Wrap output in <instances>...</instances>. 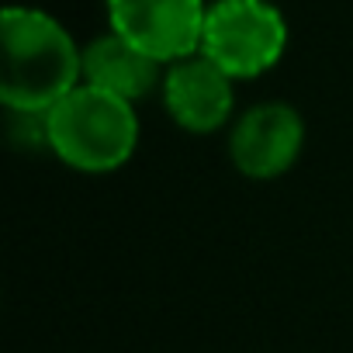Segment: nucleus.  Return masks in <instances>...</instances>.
Masks as SVG:
<instances>
[{"mask_svg": "<svg viewBox=\"0 0 353 353\" xmlns=\"http://www.w3.org/2000/svg\"><path fill=\"white\" fill-rule=\"evenodd\" d=\"M305 149V121L284 101H263L243 111L229 132V159L250 181L284 176Z\"/></svg>", "mask_w": 353, "mask_h": 353, "instance_id": "39448f33", "label": "nucleus"}, {"mask_svg": "<svg viewBox=\"0 0 353 353\" xmlns=\"http://www.w3.org/2000/svg\"><path fill=\"white\" fill-rule=\"evenodd\" d=\"M111 32L170 66L201 52L208 18L205 0H108Z\"/></svg>", "mask_w": 353, "mask_h": 353, "instance_id": "20e7f679", "label": "nucleus"}, {"mask_svg": "<svg viewBox=\"0 0 353 353\" xmlns=\"http://www.w3.org/2000/svg\"><path fill=\"white\" fill-rule=\"evenodd\" d=\"M46 145L77 173H111L125 166L139 145L135 104L80 83L46 111Z\"/></svg>", "mask_w": 353, "mask_h": 353, "instance_id": "f03ea898", "label": "nucleus"}, {"mask_svg": "<svg viewBox=\"0 0 353 353\" xmlns=\"http://www.w3.org/2000/svg\"><path fill=\"white\" fill-rule=\"evenodd\" d=\"M83 83L135 104L163 87V63H156L121 35L108 32L83 49Z\"/></svg>", "mask_w": 353, "mask_h": 353, "instance_id": "0eeeda50", "label": "nucleus"}, {"mask_svg": "<svg viewBox=\"0 0 353 353\" xmlns=\"http://www.w3.org/2000/svg\"><path fill=\"white\" fill-rule=\"evenodd\" d=\"M159 94H163L166 114L191 135L219 132L232 118V108H236L232 77L222 73L201 52L170 63L163 73Z\"/></svg>", "mask_w": 353, "mask_h": 353, "instance_id": "423d86ee", "label": "nucleus"}, {"mask_svg": "<svg viewBox=\"0 0 353 353\" xmlns=\"http://www.w3.org/2000/svg\"><path fill=\"white\" fill-rule=\"evenodd\" d=\"M0 28H4L0 101L8 111L46 114L83 83V52L46 11L8 8Z\"/></svg>", "mask_w": 353, "mask_h": 353, "instance_id": "f257e3e1", "label": "nucleus"}, {"mask_svg": "<svg viewBox=\"0 0 353 353\" xmlns=\"http://www.w3.org/2000/svg\"><path fill=\"white\" fill-rule=\"evenodd\" d=\"M288 46L284 14L270 0H215L208 4L201 56L232 80H253L277 66Z\"/></svg>", "mask_w": 353, "mask_h": 353, "instance_id": "7ed1b4c3", "label": "nucleus"}]
</instances>
